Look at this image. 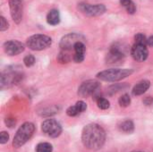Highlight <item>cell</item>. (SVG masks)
<instances>
[{"label": "cell", "mask_w": 153, "mask_h": 152, "mask_svg": "<svg viewBox=\"0 0 153 152\" xmlns=\"http://www.w3.org/2000/svg\"><path fill=\"white\" fill-rule=\"evenodd\" d=\"M82 142L86 149L98 151L105 144L106 132L98 124L86 125L82 132Z\"/></svg>", "instance_id": "obj_1"}, {"label": "cell", "mask_w": 153, "mask_h": 152, "mask_svg": "<svg viewBox=\"0 0 153 152\" xmlns=\"http://www.w3.org/2000/svg\"><path fill=\"white\" fill-rule=\"evenodd\" d=\"M35 132V125L30 122H26L22 124L19 129L17 130L13 140V146L15 149L21 148L23 146L33 135Z\"/></svg>", "instance_id": "obj_2"}, {"label": "cell", "mask_w": 153, "mask_h": 152, "mask_svg": "<svg viewBox=\"0 0 153 152\" xmlns=\"http://www.w3.org/2000/svg\"><path fill=\"white\" fill-rule=\"evenodd\" d=\"M133 73L134 71L132 69L113 68V69H108V70L100 72L99 73H97V78L104 82H119L130 76Z\"/></svg>", "instance_id": "obj_3"}, {"label": "cell", "mask_w": 153, "mask_h": 152, "mask_svg": "<svg viewBox=\"0 0 153 152\" xmlns=\"http://www.w3.org/2000/svg\"><path fill=\"white\" fill-rule=\"evenodd\" d=\"M52 44L50 37L43 34H35L30 36L26 40L27 47L33 51H40L49 47Z\"/></svg>", "instance_id": "obj_4"}, {"label": "cell", "mask_w": 153, "mask_h": 152, "mask_svg": "<svg viewBox=\"0 0 153 152\" xmlns=\"http://www.w3.org/2000/svg\"><path fill=\"white\" fill-rule=\"evenodd\" d=\"M41 130L49 138H56L62 133V125L56 119H47L41 124Z\"/></svg>", "instance_id": "obj_5"}, {"label": "cell", "mask_w": 153, "mask_h": 152, "mask_svg": "<svg viewBox=\"0 0 153 152\" xmlns=\"http://www.w3.org/2000/svg\"><path fill=\"white\" fill-rule=\"evenodd\" d=\"M100 87V83L96 80H88L83 82L78 88V95L82 98H87L92 95Z\"/></svg>", "instance_id": "obj_6"}, {"label": "cell", "mask_w": 153, "mask_h": 152, "mask_svg": "<svg viewBox=\"0 0 153 152\" xmlns=\"http://www.w3.org/2000/svg\"><path fill=\"white\" fill-rule=\"evenodd\" d=\"M9 7L13 21L19 24L23 16V0H9Z\"/></svg>", "instance_id": "obj_7"}, {"label": "cell", "mask_w": 153, "mask_h": 152, "mask_svg": "<svg viewBox=\"0 0 153 152\" xmlns=\"http://www.w3.org/2000/svg\"><path fill=\"white\" fill-rule=\"evenodd\" d=\"M79 9L84 14L88 16H100L106 12V6L104 4H80Z\"/></svg>", "instance_id": "obj_8"}, {"label": "cell", "mask_w": 153, "mask_h": 152, "mask_svg": "<svg viewBox=\"0 0 153 152\" xmlns=\"http://www.w3.org/2000/svg\"><path fill=\"white\" fill-rule=\"evenodd\" d=\"M82 37L77 33H69L61 39L59 46L63 50L67 51V50L74 48V45L77 42L82 41Z\"/></svg>", "instance_id": "obj_9"}, {"label": "cell", "mask_w": 153, "mask_h": 152, "mask_svg": "<svg viewBox=\"0 0 153 152\" xmlns=\"http://www.w3.org/2000/svg\"><path fill=\"white\" fill-rule=\"evenodd\" d=\"M24 45L18 40H9L4 44V50L8 56H17L24 51Z\"/></svg>", "instance_id": "obj_10"}, {"label": "cell", "mask_w": 153, "mask_h": 152, "mask_svg": "<svg viewBox=\"0 0 153 152\" xmlns=\"http://www.w3.org/2000/svg\"><path fill=\"white\" fill-rule=\"evenodd\" d=\"M22 80L20 73L15 72H5L1 74V89L8 87L12 84L18 83Z\"/></svg>", "instance_id": "obj_11"}, {"label": "cell", "mask_w": 153, "mask_h": 152, "mask_svg": "<svg viewBox=\"0 0 153 152\" xmlns=\"http://www.w3.org/2000/svg\"><path fill=\"white\" fill-rule=\"evenodd\" d=\"M131 55L137 62H143L148 58L149 51L145 45L134 44L131 49Z\"/></svg>", "instance_id": "obj_12"}, {"label": "cell", "mask_w": 153, "mask_h": 152, "mask_svg": "<svg viewBox=\"0 0 153 152\" xmlns=\"http://www.w3.org/2000/svg\"><path fill=\"white\" fill-rule=\"evenodd\" d=\"M74 55L73 56V59L75 63H82L84 60V55H85V51H86V47L85 45L82 43V41L77 42L74 47Z\"/></svg>", "instance_id": "obj_13"}, {"label": "cell", "mask_w": 153, "mask_h": 152, "mask_svg": "<svg viewBox=\"0 0 153 152\" xmlns=\"http://www.w3.org/2000/svg\"><path fill=\"white\" fill-rule=\"evenodd\" d=\"M86 109H87V104L84 101L80 100V101L76 102L75 105H74L72 107H69L66 109V114L69 116H76L79 114L84 112Z\"/></svg>", "instance_id": "obj_14"}, {"label": "cell", "mask_w": 153, "mask_h": 152, "mask_svg": "<svg viewBox=\"0 0 153 152\" xmlns=\"http://www.w3.org/2000/svg\"><path fill=\"white\" fill-rule=\"evenodd\" d=\"M123 58H124V54L119 50V48L117 47H113L107 56V63L115 64L117 62L121 61Z\"/></svg>", "instance_id": "obj_15"}, {"label": "cell", "mask_w": 153, "mask_h": 152, "mask_svg": "<svg viewBox=\"0 0 153 152\" xmlns=\"http://www.w3.org/2000/svg\"><path fill=\"white\" fill-rule=\"evenodd\" d=\"M151 87V82L147 80H143L139 82L133 89V94L134 96H141L145 93Z\"/></svg>", "instance_id": "obj_16"}, {"label": "cell", "mask_w": 153, "mask_h": 152, "mask_svg": "<svg viewBox=\"0 0 153 152\" xmlns=\"http://www.w3.org/2000/svg\"><path fill=\"white\" fill-rule=\"evenodd\" d=\"M118 129L120 132L130 134L134 131V124L132 120H125L118 125Z\"/></svg>", "instance_id": "obj_17"}, {"label": "cell", "mask_w": 153, "mask_h": 152, "mask_svg": "<svg viewBox=\"0 0 153 152\" xmlns=\"http://www.w3.org/2000/svg\"><path fill=\"white\" fill-rule=\"evenodd\" d=\"M47 22L50 25H57L60 22V13L56 9H52L47 15Z\"/></svg>", "instance_id": "obj_18"}, {"label": "cell", "mask_w": 153, "mask_h": 152, "mask_svg": "<svg viewBox=\"0 0 153 152\" xmlns=\"http://www.w3.org/2000/svg\"><path fill=\"white\" fill-rule=\"evenodd\" d=\"M120 4L126 8V12L130 14H134L136 12V6L133 0H120Z\"/></svg>", "instance_id": "obj_19"}, {"label": "cell", "mask_w": 153, "mask_h": 152, "mask_svg": "<svg viewBox=\"0 0 153 152\" xmlns=\"http://www.w3.org/2000/svg\"><path fill=\"white\" fill-rule=\"evenodd\" d=\"M53 146L48 142H40L36 147V152H52Z\"/></svg>", "instance_id": "obj_20"}, {"label": "cell", "mask_w": 153, "mask_h": 152, "mask_svg": "<svg viewBox=\"0 0 153 152\" xmlns=\"http://www.w3.org/2000/svg\"><path fill=\"white\" fill-rule=\"evenodd\" d=\"M118 103H119V106L122 107V108H127L130 106L131 104V98L128 94H124L122 95L119 99H118Z\"/></svg>", "instance_id": "obj_21"}, {"label": "cell", "mask_w": 153, "mask_h": 152, "mask_svg": "<svg viewBox=\"0 0 153 152\" xmlns=\"http://www.w3.org/2000/svg\"><path fill=\"white\" fill-rule=\"evenodd\" d=\"M97 105H98V108L102 110H106L110 108V102L107 99H104V98H99L97 99Z\"/></svg>", "instance_id": "obj_22"}, {"label": "cell", "mask_w": 153, "mask_h": 152, "mask_svg": "<svg viewBox=\"0 0 153 152\" xmlns=\"http://www.w3.org/2000/svg\"><path fill=\"white\" fill-rule=\"evenodd\" d=\"M70 59H71L70 56L65 50L60 52L59 55L57 56V61L61 64H67L70 62Z\"/></svg>", "instance_id": "obj_23"}, {"label": "cell", "mask_w": 153, "mask_h": 152, "mask_svg": "<svg viewBox=\"0 0 153 152\" xmlns=\"http://www.w3.org/2000/svg\"><path fill=\"white\" fill-rule=\"evenodd\" d=\"M57 111H58V108L56 107H51V108H44L42 110V113H39V114L42 116H53V115L56 114Z\"/></svg>", "instance_id": "obj_24"}, {"label": "cell", "mask_w": 153, "mask_h": 152, "mask_svg": "<svg viewBox=\"0 0 153 152\" xmlns=\"http://www.w3.org/2000/svg\"><path fill=\"white\" fill-rule=\"evenodd\" d=\"M134 40H135V44L145 45V46L147 44V39H146V37L143 33H138L137 35H135Z\"/></svg>", "instance_id": "obj_25"}, {"label": "cell", "mask_w": 153, "mask_h": 152, "mask_svg": "<svg viewBox=\"0 0 153 152\" xmlns=\"http://www.w3.org/2000/svg\"><path fill=\"white\" fill-rule=\"evenodd\" d=\"M23 63L26 67H30L35 64V57L32 55H28L24 57Z\"/></svg>", "instance_id": "obj_26"}, {"label": "cell", "mask_w": 153, "mask_h": 152, "mask_svg": "<svg viewBox=\"0 0 153 152\" xmlns=\"http://www.w3.org/2000/svg\"><path fill=\"white\" fill-rule=\"evenodd\" d=\"M8 27H9V24H8L7 21L5 20L4 17L1 16L0 17V30L4 31V30H6L8 29Z\"/></svg>", "instance_id": "obj_27"}, {"label": "cell", "mask_w": 153, "mask_h": 152, "mask_svg": "<svg viewBox=\"0 0 153 152\" xmlns=\"http://www.w3.org/2000/svg\"><path fill=\"white\" fill-rule=\"evenodd\" d=\"M9 141V134L6 132H2L0 134V143L5 144Z\"/></svg>", "instance_id": "obj_28"}, {"label": "cell", "mask_w": 153, "mask_h": 152, "mask_svg": "<svg viewBox=\"0 0 153 152\" xmlns=\"http://www.w3.org/2000/svg\"><path fill=\"white\" fill-rule=\"evenodd\" d=\"M4 122H5V125H6L8 127H10V128L13 127V126L15 125V124H16V121H15L14 118H6V119L4 120Z\"/></svg>", "instance_id": "obj_29"}, {"label": "cell", "mask_w": 153, "mask_h": 152, "mask_svg": "<svg viewBox=\"0 0 153 152\" xmlns=\"http://www.w3.org/2000/svg\"><path fill=\"white\" fill-rule=\"evenodd\" d=\"M143 103L146 105V106H151L153 104V98L152 97H146L144 98L143 99Z\"/></svg>", "instance_id": "obj_30"}, {"label": "cell", "mask_w": 153, "mask_h": 152, "mask_svg": "<svg viewBox=\"0 0 153 152\" xmlns=\"http://www.w3.org/2000/svg\"><path fill=\"white\" fill-rule=\"evenodd\" d=\"M147 44L151 47H153V36H151L148 39H147Z\"/></svg>", "instance_id": "obj_31"}, {"label": "cell", "mask_w": 153, "mask_h": 152, "mask_svg": "<svg viewBox=\"0 0 153 152\" xmlns=\"http://www.w3.org/2000/svg\"><path fill=\"white\" fill-rule=\"evenodd\" d=\"M131 152H143V151H131Z\"/></svg>", "instance_id": "obj_32"}]
</instances>
